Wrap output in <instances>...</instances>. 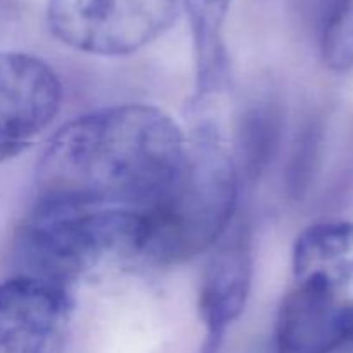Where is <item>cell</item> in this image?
I'll return each instance as SVG.
<instances>
[{
  "mask_svg": "<svg viewBox=\"0 0 353 353\" xmlns=\"http://www.w3.org/2000/svg\"><path fill=\"white\" fill-rule=\"evenodd\" d=\"M188 140L145 103L100 109L62 126L37 169V200L145 209L178 174Z\"/></svg>",
  "mask_w": 353,
  "mask_h": 353,
  "instance_id": "obj_1",
  "label": "cell"
},
{
  "mask_svg": "<svg viewBox=\"0 0 353 353\" xmlns=\"http://www.w3.org/2000/svg\"><path fill=\"white\" fill-rule=\"evenodd\" d=\"M236 200V165L216 133L202 128L171 185L140 209L141 261L178 264L214 248L230 231Z\"/></svg>",
  "mask_w": 353,
  "mask_h": 353,
  "instance_id": "obj_2",
  "label": "cell"
},
{
  "mask_svg": "<svg viewBox=\"0 0 353 353\" xmlns=\"http://www.w3.org/2000/svg\"><path fill=\"white\" fill-rule=\"evenodd\" d=\"M21 274L71 290L110 261H141L138 209L40 202L16 240Z\"/></svg>",
  "mask_w": 353,
  "mask_h": 353,
  "instance_id": "obj_3",
  "label": "cell"
},
{
  "mask_svg": "<svg viewBox=\"0 0 353 353\" xmlns=\"http://www.w3.org/2000/svg\"><path fill=\"white\" fill-rule=\"evenodd\" d=\"M179 0H48L52 34L85 54L119 57L147 47L178 17Z\"/></svg>",
  "mask_w": 353,
  "mask_h": 353,
  "instance_id": "obj_4",
  "label": "cell"
},
{
  "mask_svg": "<svg viewBox=\"0 0 353 353\" xmlns=\"http://www.w3.org/2000/svg\"><path fill=\"white\" fill-rule=\"evenodd\" d=\"M62 85L41 59L0 52V164L30 148L57 117Z\"/></svg>",
  "mask_w": 353,
  "mask_h": 353,
  "instance_id": "obj_5",
  "label": "cell"
},
{
  "mask_svg": "<svg viewBox=\"0 0 353 353\" xmlns=\"http://www.w3.org/2000/svg\"><path fill=\"white\" fill-rule=\"evenodd\" d=\"M72 312L64 286L26 274L0 283V353H64Z\"/></svg>",
  "mask_w": 353,
  "mask_h": 353,
  "instance_id": "obj_6",
  "label": "cell"
},
{
  "mask_svg": "<svg viewBox=\"0 0 353 353\" xmlns=\"http://www.w3.org/2000/svg\"><path fill=\"white\" fill-rule=\"evenodd\" d=\"M353 343V300L345 293L296 283L276 321L278 353H338Z\"/></svg>",
  "mask_w": 353,
  "mask_h": 353,
  "instance_id": "obj_7",
  "label": "cell"
},
{
  "mask_svg": "<svg viewBox=\"0 0 353 353\" xmlns=\"http://www.w3.org/2000/svg\"><path fill=\"white\" fill-rule=\"evenodd\" d=\"M252 272V252L245 230L224 234L212 248L200 286V316L207 330L202 353H219L224 334L247 305Z\"/></svg>",
  "mask_w": 353,
  "mask_h": 353,
  "instance_id": "obj_8",
  "label": "cell"
},
{
  "mask_svg": "<svg viewBox=\"0 0 353 353\" xmlns=\"http://www.w3.org/2000/svg\"><path fill=\"white\" fill-rule=\"evenodd\" d=\"M296 283L345 293L353 288V223L323 221L305 228L293 247Z\"/></svg>",
  "mask_w": 353,
  "mask_h": 353,
  "instance_id": "obj_9",
  "label": "cell"
},
{
  "mask_svg": "<svg viewBox=\"0 0 353 353\" xmlns=\"http://www.w3.org/2000/svg\"><path fill=\"white\" fill-rule=\"evenodd\" d=\"M190 26L196 69V100L219 92L228 81L224 23L231 0H183Z\"/></svg>",
  "mask_w": 353,
  "mask_h": 353,
  "instance_id": "obj_10",
  "label": "cell"
},
{
  "mask_svg": "<svg viewBox=\"0 0 353 353\" xmlns=\"http://www.w3.org/2000/svg\"><path fill=\"white\" fill-rule=\"evenodd\" d=\"M321 54L333 71H353V0H324Z\"/></svg>",
  "mask_w": 353,
  "mask_h": 353,
  "instance_id": "obj_11",
  "label": "cell"
},
{
  "mask_svg": "<svg viewBox=\"0 0 353 353\" xmlns=\"http://www.w3.org/2000/svg\"><path fill=\"white\" fill-rule=\"evenodd\" d=\"M278 116L271 105L257 107L243 123V161L247 162L248 171L257 174L268 164L276 140H278Z\"/></svg>",
  "mask_w": 353,
  "mask_h": 353,
  "instance_id": "obj_12",
  "label": "cell"
}]
</instances>
